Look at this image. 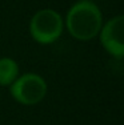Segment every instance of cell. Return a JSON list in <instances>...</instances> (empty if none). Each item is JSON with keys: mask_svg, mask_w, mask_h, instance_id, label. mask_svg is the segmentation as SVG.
Here are the masks:
<instances>
[{"mask_svg": "<svg viewBox=\"0 0 124 125\" xmlns=\"http://www.w3.org/2000/svg\"><path fill=\"white\" fill-rule=\"evenodd\" d=\"M66 24L68 32L78 40H90L99 33L103 20L99 7L91 0H79L69 8Z\"/></svg>", "mask_w": 124, "mask_h": 125, "instance_id": "6da1fadb", "label": "cell"}, {"mask_svg": "<svg viewBox=\"0 0 124 125\" xmlns=\"http://www.w3.org/2000/svg\"><path fill=\"white\" fill-rule=\"evenodd\" d=\"M29 32L37 43L51 44L57 40L63 32V19L55 10H41L31 19Z\"/></svg>", "mask_w": 124, "mask_h": 125, "instance_id": "7a4b0ae2", "label": "cell"}, {"mask_svg": "<svg viewBox=\"0 0 124 125\" xmlns=\"http://www.w3.org/2000/svg\"><path fill=\"white\" fill-rule=\"evenodd\" d=\"M10 87L12 97L23 105L37 104L43 100L47 93L45 81L36 73H25V75L17 76V79Z\"/></svg>", "mask_w": 124, "mask_h": 125, "instance_id": "3957f363", "label": "cell"}, {"mask_svg": "<svg viewBox=\"0 0 124 125\" xmlns=\"http://www.w3.org/2000/svg\"><path fill=\"white\" fill-rule=\"evenodd\" d=\"M124 17L115 16L100 28V43L111 56L122 59L124 55Z\"/></svg>", "mask_w": 124, "mask_h": 125, "instance_id": "277c9868", "label": "cell"}, {"mask_svg": "<svg viewBox=\"0 0 124 125\" xmlns=\"http://www.w3.org/2000/svg\"><path fill=\"white\" fill-rule=\"evenodd\" d=\"M19 76V65L13 59H0V85L10 87Z\"/></svg>", "mask_w": 124, "mask_h": 125, "instance_id": "5b68a950", "label": "cell"}]
</instances>
